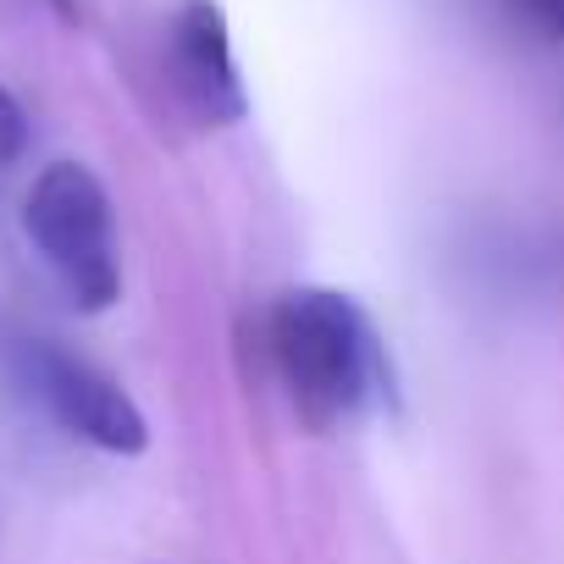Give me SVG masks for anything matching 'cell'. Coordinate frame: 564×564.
Masks as SVG:
<instances>
[{
    "mask_svg": "<svg viewBox=\"0 0 564 564\" xmlns=\"http://www.w3.org/2000/svg\"><path fill=\"white\" fill-rule=\"evenodd\" d=\"M7 366H12L18 388L73 443H89L100 454H144L150 448L144 410L128 399V388L117 377H106L84 355H73V349H62L51 338L18 333V338H7Z\"/></svg>",
    "mask_w": 564,
    "mask_h": 564,
    "instance_id": "3957f363",
    "label": "cell"
},
{
    "mask_svg": "<svg viewBox=\"0 0 564 564\" xmlns=\"http://www.w3.org/2000/svg\"><path fill=\"white\" fill-rule=\"evenodd\" d=\"M23 232L62 294L100 316L122 300V254L106 183L84 161H51L23 194Z\"/></svg>",
    "mask_w": 564,
    "mask_h": 564,
    "instance_id": "7a4b0ae2",
    "label": "cell"
},
{
    "mask_svg": "<svg viewBox=\"0 0 564 564\" xmlns=\"http://www.w3.org/2000/svg\"><path fill=\"white\" fill-rule=\"evenodd\" d=\"M265 355L311 432H338L393 399V360L360 300L338 289H289L265 316Z\"/></svg>",
    "mask_w": 564,
    "mask_h": 564,
    "instance_id": "6da1fadb",
    "label": "cell"
},
{
    "mask_svg": "<svg viewBox=\"0 0 564 564\" xmlns=\"http://www.w3.org/2000/svg\"><path fill=\"white\" fill-rule=\"evenodd\" d=\"M172 84L177 100L188 106L194 122L205 128H227L243 122L249 100H243V78L232 67V45H227V18L216 0H188L172 23Z\"/></svg>",
    "mask_w": 564,
    "mask_h": 564,
    "instance_id": "277c9868",
    "label": "cell"
},
{
    "mask_svg": "<svg viewBox=\"0 0 564 564\" xmlns=\"http://www.w3.org/2000/svg\"><path fill=\"white\" fill-rule=\"evenodd\" d=\"M514 18H525L542 40H564V0H509Z\"/></svg>",
    "mask_w": 564,
    "mask_h": 564,
    "instance_id": "8992f818",
    "label": "cell"
},
{
    "mask_svg": "<svg viewBox=\"0 0 564 564\" xmlns=\"http://www.w3.org/2000/svg\"><path fill=\"white\" fill-rule=\"evenodd\" d=\"M23 150H29V111L7 84H0V166H12Z\"/></svg>",
    "mask_w": 564,
    "mask_h": 564,
    "instance_id": "5b68a950",
    "label": "cell"
}]
</instances>
